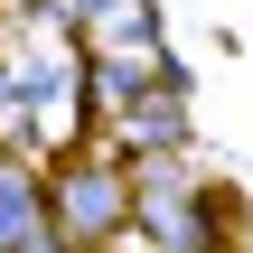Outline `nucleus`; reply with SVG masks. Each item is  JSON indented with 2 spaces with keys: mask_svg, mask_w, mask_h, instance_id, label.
I'll use <instances>...</instances> for the list:
<instances>
[{
  "mask_svg": "<svg viewBox=\"0 0 253 253\" xmlns=\"http://www.w3.org/2000/svg\"><path fill=\"white\" fill-rule=\"evenodd\" d=\"M122 216H131V178H122L103 150H84V160L56 178V235H66V244H103Z\"/></svg>",
  "mask_w": 253,
  "mask_h": 253,
  "instance_id": "obj_1",
  "label": "nucleus"
},
{
  "mask_svg": "<svg viewBox=\"0 0 253 253\" xmlns=\"http://www.w3.org/2000/svg\"><path fill=\"white\" fill-rule=\"evenodd\" d=\"M131 216L160 235V244H178V253H216V235H207V207H197V188L169 169V160H150L141 178H131Z\"/></svg>",
  "mask_w": 253,
  "mask_h": 253,
  "instance_id": "obj_2",
  "label": "nucleus"
},
{
  "mask_svg": "<svg viewBox=\"0 0 253 253\" xmlns=\"http://www.w3.org/2000/svg\"><path fill=\"white\" fill-rule=\"evenodd\" d=\"M113 113H122V141H131V150H169V141H178V122H188V94H178V75H160V84L122 94Z\"/></svg>",
  "mask_w": 253,
  "mask_h": 253,
  "instance_id": "obj_3",
  "label": "nucleus"
},
{
  "mask_svg": "<svg viewBox=\"0 0 253 253\" xmlns=\"http://www.w3.org/2000/svg\"><path fill=\"white\" fill-rule=\"evenodd\" d=\"M75 19H84V47H113L150 28V0H75Z\"/></svg>",
  "mask_w": 253,
  "mask_h": 253,
  "instance_id": "obj_4",
  "label": "nucleus"
}]
</instances>
